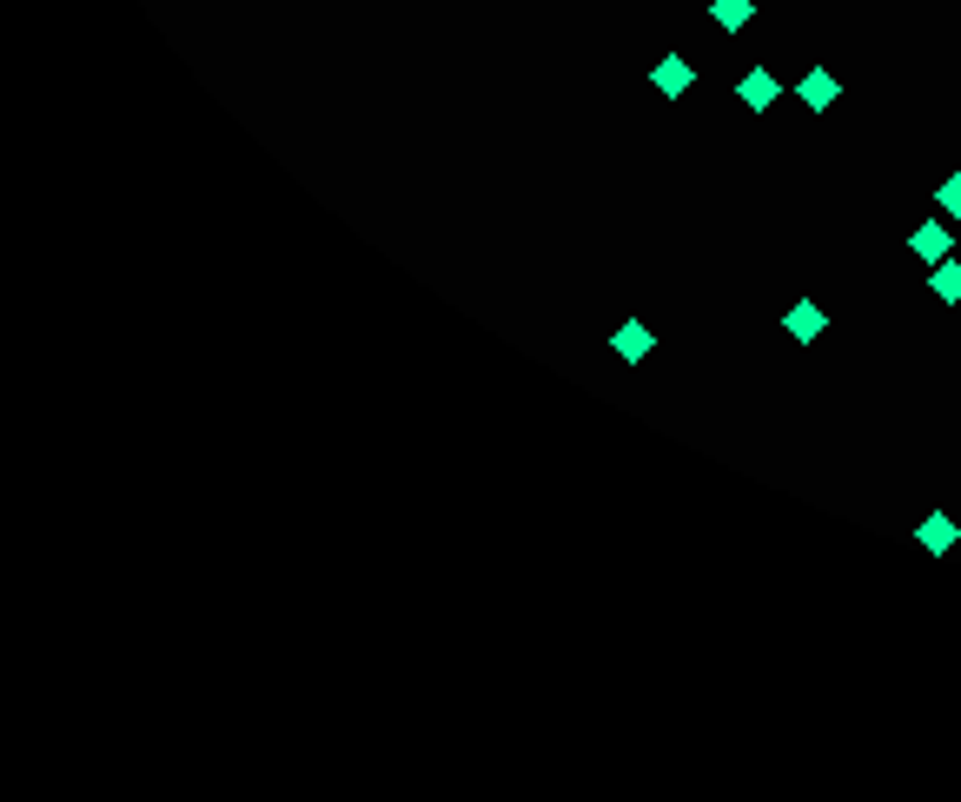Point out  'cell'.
Instances as JSON below:
<instances>
[{
    "label": "cell",
    "mask_w": 961,
    "mask_h": 802,
    "mask_svg": "<svg viewBox=\"0 0 961 802\" xmlns=\"http://www.w3.org/2000/svg\"><path fill=\"white\" fill-rule=\"evenodd\" d=\"M795 100H803V107H810V113H829V107H836V100H842V80H836V73H829V66H810V73H803V80H795Z\"/></svg>",
    "instance_id": "cell-1"
},
{
    "label": "cell",
    "mask_w": 961,
    "mask_h": 802,
    "mask_svg": "<svg viewBox=\"0 0 961 802\" xmlns=\"http://www.w3.org/2000/svg\"><path fill=\"white\" fill-rule=\"evenodd\" d=\"M782 332H789L795 345H816V339L829 332V312H823L816 299H803V305H789V312H782Z\"/></svg>",
    "instance_id": "cell-2"
},
{
    "label": "cell",
    "mask_w": 961,
    "mask_h": 802,
    "mask_svg": "<svg viewBox=\"0 0 961 802\" xmlns=\"http://www.w3.org/2000/svg\"><path fill=\"white\" fill-rule=\"evenodd\" d=\"M737 100H743L750 113H763V107H776V100H782V80H776L769 66H750V73L737 80Z\"/></svg>",
    "instance_id": "cell-3"
},
{
    "label": "cell",
    "mask_w": 961,
    "mask_h": 802,
    "mask_svg": "<svg viewBox=\"0 0 961 802\" xmlns=\"http://www.w3.org/2000/svg\"><path fill=\"white\" fill-rule=\"evenodd\" d=\"M650 345H657V332L644 326V318H623L617 339H610V352H617L623 365H644V359H650Z\"/></svg>",
    "instance_id": "cell-4"
},
{
    "label": "cell",
    "mask_w": 961,
    "mask_h": 802,
    "mask_svg": "<svg viewBox=\"0 0 961 802\" xmlns=\"http://www.w3.org/2000/svg\"><path fill=\"white\" fill-rule=\"evenodd\" d=\"M948 246H954L948 219H922V226H915V239H909V253H915V259H928V266H941V259H948Z\"/></svg>",
    "instance_id": "cell-5"
},
{
    "label": "cell",
    "mask_w": 961,
    "mask_h": 802,
    "mask_svg": "<svg viewBox=\"0 0 961 802\" xmlns=\"http://www.w3.org/2000/svg\"><path fill=\"white\" fill-rule=\"evenodd\" d=\"M690 80H696V73H690V60H683V53H664V60L650 66V87H657L664 100H683V94H690Z\"/></svg>",
    "instance_id": "cell-6"
},
{
    "label": "cell",
    "mask_w": 961,
    "mask_h": 802,
    "mask_svg": "<svg viewBox=\"0 0 961 802\" xmlns=\"http://www.w3.org/2000/svg\"><path fill=\"white\" fill-rule=\"evenodd\" d=\"M915 544H922L928 557H948V550L961 544V531H954V518H948V511H928V518L915 524Z\"/></svg>",
    "instance_id": "cell-7"
},
{
    "label": "cell",
    "mask_w": 961,
    "mask_h": 802,
    "mask_svg": "<svg viewBox=\"0 0 961 802\" xmlns=\"http://www.w3.org/2000/svg\"><path fill=\"white\" fill-rule=\"evenodd\" d=\"M709 21L723 27V34H743L756 21V8H750V0H709Z\"/></svg>",
    "instance_id": "cell-8"
},
{
    "label": "cell",
    "mask_w": 961,
    "mask_h": 802,
    "mask_svg": "<svg viewBox=\"0 0 961 802\" xmlns=\"http://www.w3.org/2000/svg\"><path fill=\"white\" fill-rule=\"evenodd\" d=\"M928 292H935L941 305H961V266H954V259H941V266L928 272Z\"/></svg>",
    "instance_id": "cell-9"
},
{
    "label": "cell",
    "mask_w": 961,
    "mask_h": 802,
    "mask_svg": "<svg viewBox=\"0 0 961 802\" xmlns=\"http://www.w3.org/2000/svg\"><path fill=\"white\" fill-rule=\"evenodd\" d=\"M935 212H941V219H961V173H948V180L935 186Z\"/></svg>",
    "instance_id": "cell-10"
}]
</instances>
